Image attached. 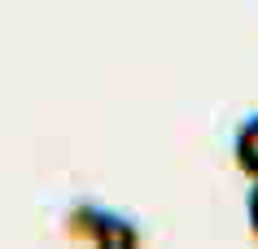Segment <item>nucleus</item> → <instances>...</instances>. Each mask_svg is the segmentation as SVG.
Instances as JSON below:
<instances>
[{
  "instance_id": "2",
  "label": "nucleus",
  "mask_w": 258,
  "mask_h": 249,
  "mask_svg": "<svg viewBox=\"0 0 258 249\" xmlns=\"http://www.w3.org/2000/svg\"><path fill=\"white\" fill-rule=\"evenodd\" d=\"M245 223H249V232L258 236V180L249 184V193H245Z\"/></svg>"
},
{
  "instance_id": "1",
  "label": "nucleus",
  "mask_w": 258,
  "mask_h": 249,
  "mask_svg": "<svg viewBox=\"0 0 258 249\" xmlns=\"http://www.w3.org/2000/svg\"><path fill=\"white\" fill-rule=\"evenodd\" d=\"M232 157L241 166L249 180H258V114H249L241 127H236V136H232Z\"/></svg>"
}]
</instances>
